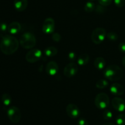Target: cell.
I'll return each mask as SVG.
<instances>
[{
  "label": "cell",
  "instance_id": "cell-12",
  "mask_svg": "<svg viewBox=\"0 0 125 125\" xmlns=\"http://www.w3.org/2000/svg\"><path fill=\"white\" fill-rule=\"evenodd\" d=\"M59 66L54 61H50L46 66V72L50 75H54L58 72Z\"/></svg>",
  "mask_w": 125,
  "mask_h": 125
},
{
  "label": "cell",
  "instance_id": "cell-23",
  "mask_svg": "<svg viewBox=\"0 0 125 125\" xmlns=\"http://www.w3.org/2000/svg\"><path fill=\"white\" fill-rule=\"evenodd\" d=\"M107 39L109 40H111V41H115L118 39V36L115 32H109L108 33H107V36H106Z\"/></svg>",
  "mask_w": 125,
  "mask_h": 125
},
{
  "label": "cell",
  "instance_id": "cell-21",
  "mask_svg": "<svg viewBox=\"0 0 125 125\" xmlns=\"http://www.w3.org/2000/svg\"><path fill=\"white\" fill-rule=\"evenodd\" d=\"M109 83L107 80L104 79H100L98 80L96 83V87L99 89H104L108 86Z\"/></svg>",
  "mask_w": 125,
  "mask_h": 125
},
{
  "label": "cell",
  "instance_id": "cell-6",
  "mask_svg": "<svg viewBox=\"0 0 125 125\" xmlns=\"http://www.w3.org/2000/svg\"><path fill=\"white\" fill-rule=\"evenodd\" d=\"M7 115L10 121L13 123H18L21 120V113L17 107L11 106L7 109Z\"/></svg>",
  "mask_w": 125,
  "mask_h": 125
},
{
  "label": "cell",
  "instance_id": "cell-25",
  "mask_svg": "<svg viewBox=\"0 0 125 125\" xmlns=\"http://www.w3.org/2000/svg\"><path fill=\"white\" fill-rule=\"evenodd\" d=\"M8 29V25L4 22L0 23V32L2 33H6Z\"/></svg>",
  "mask_w": 125,
  "mask_h": 125
},
{
  "label": "cell",
  "instance_id": "cell-8",
  "mask_svg": "<svg viewBox=\"0 0 125 125\" xmlns=\"http://www.w3.org/2000/svg\"><path fill=\"white\" fill-rule=\"evenodd\" d=\"M55 22L51 17H48L44 20L42 25V31L45 34H52L54 31Z\"/></svg>",
  "mask_w": 125,
  "mask_h": 125
},
{
  "label": "cell",
  "instance_id": "cell-15",
  "mask_svg": "<svg viewBox=\"0 0 125 125\" xmlns=\"http://www.w3.org/2000/svg\"><path fill=\"white\" fill-rule=\"evenodd\" d=\"M21 29V26L20 23L18 22H11L8 25L7 31L11 34H18Z\"/></svg>",
  "mask_w": 125,
  "mask_h": 125
},
{
  "label": "cell",
  "instance_id": "cell-10",
  "mask_svg": "<svg viewBox=\"0 0 125 125\" xmlns=\"http://www.w3.org/2000/svg\"><path fill=\"white\" fill-rule=\"evenodd\" d=\"M67 115L72 119H76L79 116L81 112L78 107L74 104H69L66 107Z\"/></svg>",
  "mask_w": 125,
  "mask_h": 125
},
{
  "label": "cell",
  "instance_id": "cell-24",
  "mask_svg": "<svg viewBox=\"0 0 125 125\" xmlns=\"http://www.w3.org/2000/svg\"><path fill=\"white\" fill-rule=\"evenodd\" d=\"M113 116V114L109 110H105L103 112V118L106 120H109Z\"/></svg>",
  "mask_w": 125,
  "mask_h": 125
},
{
  "label": "cell",
  "instance_id": "cell-5",
  "mask_svg": "<svg viewBox=\"0 0 125 125\" xmlns=\"http://www.w3.org/2000/svg\"><path fill=\"white\" fill-rule=\"evenodd\" d=\"M110 103L109 97L104 93H100L96 96L95 104L100 109H105L109 106Z\"/></svg>",
  "mask_w": 125,
  "mask_h": 125
},
{
  "label": "cell",
  "instance_id": "cell-2",
  "mask_svg": "<svg viewBox=\"0 0 125 125\" xmlns=\"http://www.w3.org/2000/svg\"><path fill=\"white\" fill-rule=\"evenodd\" d=\"M105 78L110 81L119 80L123 77V71L120 66L112 64L108 66L103 72Z\"/></svg>",
  "mask_w": 125,
  "mask_h": 125
},
{
  "label": "cell",
  "instance_id": "cell-35",
  "mask_svg": "<svg viewBox=\"0 0 125 125\" xmlns=\"http://www.w3.org/2000/svg\"><path fill=\"white\" fill-rule=\"evenodd\" d=\"M89 1H94V0H89Z\"/></svg>",
  "mask_w": 125,
  "mask_h": 125
},
{
  "label": "cell",
  "instance_id": "cell-19",
  "mask_svg": "<svg viewBox=\"0 0 125 125\" xmlns=\"http://www.w3.org/2000/svg\"><path fill=\"white\" fill-rule=\"evenodd\" d=\"M12 97L7 93H4L1 96V101L5 106H9L12 102Z\"/></svg>",
  "mask_w": 125,
  "mask_h": 125
},
{
  "label": "cell",
  "instance_id": "cell-13",
  "mask_svg": "<svg viewBox=\"0 0 125 125\" xmlns=\"http://www.w3.org/2000/svg\"><path fill=\"white\" fill-rule=\"evenodd\" d=\"M110 91L112 94L115 96H121L124 93L125 88L120 83H114L111 85Z\"/></svg>",
  "mask_w": 125,
  "mask_h": 125
},
{
  "label": "cell",
  "instance_id": "cell-34",
  "mask_svg": "<svg viewBox=\"0 0 125 125\" xmlns=\"http://www.w3.org/2000/svg\"><path fill=\"white\" fill-rule=\"evenodd\" d=\"M103 125H117L113 123H106L103 124Z\"/></svg>",
  "mask_w": 125,
  "mask_h": 125
},
{
  "label": "cell",
  "instance_id": "cell-22",
  "mask_svg": "<svg viewBox=\"0 0 125 125\" xmlns=\"http://www.w3.org/2000/svg\"><path fill=\"white\" fill-rule=\"evenodd\" d=\"M116 124L117 125H125V115L120 114L116 117Z\"/></svg>",
  "mask_w": 125,
  "mask_h": 125
},
{
  "label": "cell",
  "instance_id": "cell-30",
  "mask_svg": "<svg viewBox=\"0 0 125 125\" xmlns=\"http://www.w3.org/2000/svg\"><path fill=\"white\" fill-rule=\"evenodd\" d=\"M68 58L70 61H74L76 59V53L74 51H71L68 54Z\"/></svg>",
  "mask_w": 125,
  "mask_h": 125
},
{
  "label": "cell",
  "instance_id": "cell-33",
  "mask_svg": "<svg viewBox=\"0 0 125 125\" xmlns=\"http://www.w3.org/2000/svg\"><path fill=\"white\" fill-rule=\"evenodd\" d=\"M122 64H123V67L125 68V56L122 59Z\"/></svg>",
  "mask_w": 125,
  "mask_h": 125
},
{
  "label": "cell",
  "instance_id": "cell-31",
  "mask_svg": "<svg viewBox=\"0 0 125 125\" xmlns=\"http://www.w3.org/2000/svg\"><path fill=\"white\" fill-rule=\"evenodd\" d=\"M118 49H119L120 51H121L123 53H125V42L120 43L119 45H118Z\"/></svg>",
  "mask_w": 125,
  "mask_h": 125
},
{
  "label": "cell",
  "instance_id": "cell-27",
  "mask_svg": "<svg viewBox=\"0 0 125 125\" xmlns=\"http://www.w3.org/2000/svg\"><path fill=\"white\" fill-rule=\"evenodd\" d=\"M99 4L103 6H108L112 3V0H98Z\"/></svg>",
  "mask_w": 125,
  "mask_h": 125
},
{
  "label": "cell",
  "instance_id": "cell-11",
  "mask_svg": "<svg viewBox=\"0 0 125 125\" xmlns=\"http://www.w3.org/2000/svg\"><path fill=\"white\" fill-rule=\"evenodd\" d=\"M112 105L114 109L119 112L125 111V100L118 97H115L112 100Z\"/></svg>",
  "mask_w": 125,
  "mask_h": 125
},
{
  "label": "cell",
  "instance_id": "cell-3",
  "mask_svg": "<svg viewBox=\"0 0 125 125\" xmlns=\"http://www.w3.org/2000/svg\"><path fill=\"white\" fill-rule=\"evenodd\" d=\"M20 44L24 49H32L37 43L35 35L30 32H26L21 34L19 40Z\"/></svg>",
  "mask_w": 125,
  "mask_h": 125
},
{
  "label": "cell",
  "instance_id": "cell-4",
  "mask_svg": "<svg viewBox=\"0 0 125 125\" xmlns=\"http://www.w3.org/2000/svg\"><path fill=\"white\" fill-rule=\"evenodd\" d=\"M107 33L103 28H96L93 31L91 35V39L95 44H100L106 39Z\"/></svg>",
  "mask_w": 125,
  "mask_h": 125
},
{
  "label": "cell",
  "instance_id": "cell-26",
  "mask_svg": "<svg viewBox=\"0 0 125 125\" xmlns=\"http://www.w3.org/2000/svg\"><path fill=\"white\" fill-rule=\"evenodd\" d=\"M95 11L98 13H103L106 11V8L104 7V6L100 4L96 6V7H95Z\"/></svg>",
  "mask_w": 125,
  "mask_h": 125
},
{
  "label": "cell",
  "instance_id": "cell-29",
  "mask_svg": "<svg viewBox=\"0 0 125 125\" xmlns=\"http://www.w3.org/2000/svg\"><path fill=\"white\" fill-rule=\"evenodd\" d=\"M114 3L117 7H122L125 4V0H114Z\"/></svg>",
  "mask_w": 125,
  "mask_h": 125
},
{
  "label": "cell",
  "instance_id": "cell-28",
  "mask_svg": "<svg viewBox=\"0 0 125 125\" xmlns=\"http://www.w3.org/2000/svg\"><path fill=\"white\" fill-rule=\"evenodd\" d=\"M52 39L55 42H59L61 39V36L58 33H53L52 35Z\"/></svg>",
  "mask_w": 125,
  "mask_h": 125
},
{
  "label": "cell",
  "instance_id": "cell-16",
  "mask_svg": "<svg viewBox=\"0 0 125 125\" xmlns=\"http://www.w3.org/2000/svg\"><path fill=\"white\" fill-rule=\"evenodd\" d=\"M90 57L89 55L87 53H82L78 56L77 59V62L79 66H85L89 63Z\"/></svg>",
  "mask_w": 125,
  "mask_h": 125
},
{
  "label": "cell",
  "instance_id": "cell-36",
  "mask_svg": "<svg viewBox=\"0 0 125 125\" xmlns=\"http://www.w3.org/2000/svg\"></svg>",
  "mask_w": 125,
  "mask_h": 125
},
{
  "label": "cell",
  "instance_id": "cell-9",
  "mask_svg": "<svg viewBox=\"0 0 125 125\" xmlns=\"http://www.w3.org/2000/svg\"><path fill=\"white\" fill-rule=\"evenodd\" d=\"M78 72V64L74 62H70L63 69V74L68 78H71L75 75Z\"/></svg>",
  "mask_w": 125,
  "mask_h": 125
},
{
  "label": "cell",
  "instance_id": "cell-17",
  "mask_svg": "<svg viewBox=\"0 0 125 125\" xmlns=\"http://www.w3.org/2000/svg\"><path fill=\"white\" fill-rule=\"evenodd\" d=\"M57 52H58V50H57V48L54 46L48 47L44 50V54L45 56L50 58L56 56Z\"/></svg>",
  "mask_w": 125,
  "mask_h": 125
},
{
  "label": "cell",
  "instance_id": "cell-1",
  "mask_svg": "<svg viewBox=\"0 0 125 125\" xmlns=\"http://www.w3.org/2000/svg\"><path fill=\"white\" fill-rule=\"evenodd\" d=\"M19 44V41L15 37L12 35H4L0 42V50L5 55H12L18 50Z\"/></svg>",
  "mask_w": 125,
  "mask_h": 125
},
{
  "label": "cell",
  "instance_id": "cell-20",
  "mask_svg": "<svg viewBox=\"0 0 125 125\" xmlns=\"http://www.w3.org/2000/svg\"><path fill=\"white\" fill-rule=\"evenodd\" d=\"M95 7L96 6H95V4L90 1L85 3V6H84V10L86 12L90 13L95 9Z\"/></svg>",
  "mask_w": 125,
  "mask_h": 125
},
{
  "label": "cell",
  "instance_id": "cell-14",
  "mask_svg": "<svg viewBox=\"0 0 125 125\" xmlns=\"http://www.w3.org/2000/svg\"><path fill=\"white\" fill-rule=\"evenodd\" d=\"M28 5V0H14L13 6L16 11L23 12L27 8Z\"/></svg>",
  "mask_w": 125,
  "mask_h": 125
},
{
  "label": "cell",
  "instance_id": "cell-32",
  "mask_svg": "<svg viewBox=\"0 0 125 125\" xmlns=\"http://www.w3.org/2000/svg\"><path fill=\"white\" fill-rule=\"evenodd\" d=\"M78 125H89V123L85 118H80L78 121Z\"/></svg>",
  "mask_w": 125,
  "mask_h": 125
},
{
  "label": "cell",
  "instance_id": "cell-7",
  "mask_svg": "<svg viewBox=\"0 0 125 125\" xmlns=\"http://www.w3.org/2000/svg\"><path fill=\"white\" fill-rule=\"evenodd\" d=\"M42 57V51L38 49H32L26 55V60L28 62L34 63Z\"/></svg>",
  "mask_w": 125,
  "mask_h": 125
},
{
  "label": "cell",
  "instance_id": "cell-18",
  "mask_svg": "<svg viewBox=\"0 0 125 125\" xmlns=\"http://www.w3.org/2000/svg\"><path fill=\"white\" fill-rule=\"evenodd\" d=\"M106 64V61L103 57H97L94 61V66L99 70H101L104 68Z\"/></svg>",
  "mask_w": 125,
  "mask_h": 125
}]
</instances>
